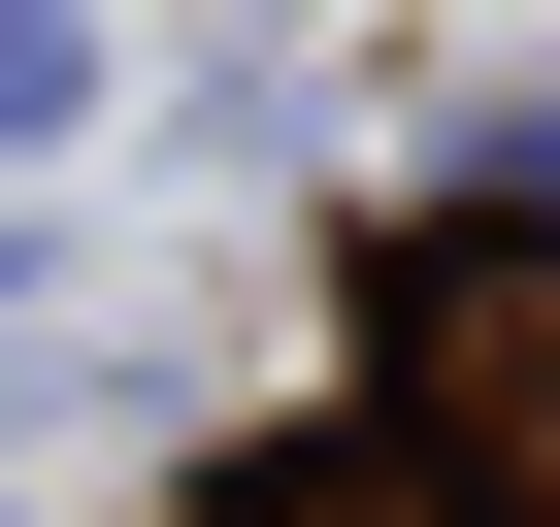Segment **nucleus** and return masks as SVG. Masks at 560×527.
I'll use <instances>...</instances> for the list:
<instances>
[{
    "label": "nucleus",
    "instance_id": "nucleus-1",
    "mask_svg": "<svg viewBox=\"0 0 560 527\" xmlns=\"http://www.w3.org/2000/svg\"><path fill=\"white\" fill-rule=\"evenodd\" d=\"M396 396H429V494H462V527H560V231H462V264H429Z\"/></svg>",
    "mask_w": 560,
    "mask_h": 527
},
{
    "label": "nucleus",
    "instance_id": "nucleus-2",
    "mask_svg": "<svg viewBox=\"0 0 560 527\" xmlns=\"http://www.w3.org/2000/svg\"><path fill=\"white\" fill-rule=\"evenodd\" d=\"M231 527H462V494H429V461H396V429H330V461H264V494H231Z\"/></svg>",
    "mask_w": 560,
    "mask_h": 527
}]
</instances>
